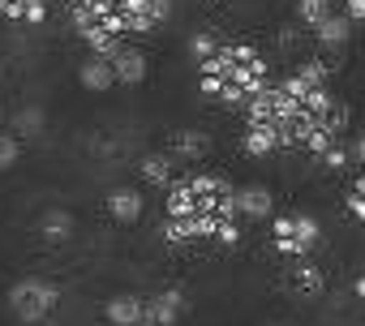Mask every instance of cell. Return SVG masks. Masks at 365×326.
Returning <instances> with one entry per match:
<instances>
[{"instance_id": "obj_14", "label": "cell", "mask_w": 365, "mask_h": 326, "mask_svg": "<svg viewBox=\"0 0 365 326\" xmlns=\"http://www.w3.org/2000/svg\"><path fill=\"white\" fill-rule=\"evenodd\" d=\"M314 35H318L322 48H344V43L352 39V22H348L344 14H331L322 26H314Z\"/></svg>"}, {"instance_id": "obj_16", "label": "cell", "mask_w": 365, "mask_h": 326, "mask_svg": "<svg viewBox=\"0 0 365 326\" xmlns=\"http://www.w3.org/2000/svg\"><path fill=\"white\" fill-rule=\"evenodd\" d=\"M348 120H352V112H348V103H344V99H331V107L322 112V120H318V125H322V129H327L331 137H344V129H348Z\"/></svg>"}, {"instance_id": "obj_15", "label": "cell", "mask_w": 365, "mask_h": 326, "mask_svg": "<svg viewBox=\"0 0 365 326\" xmlns=\"http://www.w3.org/2000/svg\"><path fill=\"white\" fill-rule=\"evenodd\" d=\"M327 18H331V0H297V22H301L305 31L322 26Z\"/></svg>"}, {"instance_id": "obj_6", "label": "cell", "mask_w": 365, "mask_h": 326, "mask_svg": "<svg viewBox=\"0 0 365 326\" xmlns=\"http://www.w3.org/2000/svg\"><path fill=\"white\" fill-rule=\"evenodd\" d=\"M142 211H146V198H142L138 189L120 185V189L108 194V215H112V224H138Z\"/></svg>"}, {"instance_id": "obj_21", "label": "cell", "mask_w": 365, "mask_h": 326, "mask_svg": "<svg viewBox=\"0 0 365 326\" xmlns=\"http://www.w3.org/2000/svg\"><path fill=\"white\" fill-rule=\"evenodd\" d=\"M318 159H322V168H327V172H344V168H348V142H335V146H327Z\"/></svg>"}, {"instance_id": "obj_23", "label": "cell", "mask_w": 365, "mask_h": 326, "mask_svg": "<svg viewBox=\"0 0 365 326\" xmlns=\"http://www.w3.org/2000/svg\"><path fill=\"white\" fill-rule=\"evenodd\" d=\"M335 142H344V137H331V133L318 125V129L305 137V150H309V154H322V150H327V146H335Z\"/></svg>"}, {"instance_id": "obj_19", "label": "cell", "mask_w": 365, "mask_h": 326, "mask_svg": "<svg viewBox=\"0 0 365 326\" xmlns=\"http://www.w3.org/2000/svg\"><path fill=\"white\" fill-rule=\"evenodd\" d=\"M327 73H331V65H322V61H305L301 69H297V78L309 86V90H318V86H327Z\"/></svg>"}, {"instance_id": "obj_22", "label": "cell", "mask_w": 365, "mask_h": 326, "mask_svg": "<svg viewBox=\"0 0 365 326\" xmlns=\"http://www.w3.org/2000/svg\"><path fill=\"white\" fill-rule=\"evenodd\" d=\"M18 154H22V142H18L14 133H5V129H0V172H5V168H14V163H18Z\"/></svg>"}, {"instance_id": "obj_13", "label": "cell", "mask_w": 365, "mask_h": 326, "mask_svg": "<svg viewBox=\"0 0 365 326\" xmlns=\"http://www.w3.org/2000/svg\"><path fill=\"white\" fill-rule=\"evenodd\" d=\"M138 172H142V181H146V185H155V189H168V185L176 181V163H172L168 154H146Z\"/></svg>"}, {"instance_id": "obj_9", "label": "cell", "mask_w": 365, "mask_h": 326, "mask_svg": "<svg viewBox=\"0 0 365 326\" xmlns=\"http://www.w3.org/2000/svg\"><path fill=\"white\" fill-rule=\"evenodd\" d=\"M35 228H39V236H43L48 245H65V241L73 236V228H78V224H73V215H69L65 206H48V211L39 215V224H35Z\"/></svg>"}, {"instance_id": "obj_7", "label": "cell", "mask_w": 365, "mask_h": 326, "mask_svg": "<svg viewBox=\"0 0 365 326\" xmlns=\"http://www.w3.org/2000/svg\"><path fill=\"white\" fill-rule=\"evenodd\" d=\"M207 150H211V142H207V133L202 129H180L176 137H172V146H168V159L176 163H198V159H207Z\"/></svg>"}, {"instance_id": "obj_10", "label": "cell", "mask_w": 365, "mask_h": 326, "mask_svg": "<svg viewBox=\"0 0 365 326\" xmlns=\"http://www.w3.org/2000/svg\"><path fill=\"white\" fill-rule=\"evenodd\" d=\"M103 317H108L112 326H142V296H133V292L112 296V300L103 305Z\"/></svg>"}, {"instance_id": "obj_25", "label": "cell", "mask_w": 365, "mask_h": 326, "mask_svg": "<svg viewBox=\"0 0 365 326\" xmlns=\"http://www.w3.org/2000/svg\"><path fill=\"white\" fill-rule=\"evenodd\" d=\"M339 5H344V18H348L352 26L365 18V0H339Z\"/></svg>"}, {"instance_id": "obj_2", "label": "cell", "mask_w": 365, "mask_h": 326, "mask_svg": "<svg viewBox=\"0 0 365 326\" xmlns=\"http://www.w3.org/2000/svg\"><path fill=\"white\" fill-rule=\"evenodd\" d=\"M61 305V288L43 275H26L9 288V309L26 322V326H43V317Z\"/></svg>"}, {"instance_id": "obj_4", "label": "cell", "mask_w": 365, "mask_h": 326, "mask_svg": "<svg viewBox=\"0 0 365 326\" xmlns=\"http://www.w3.org/2000/svg\"><path fill=\"white\" fill-rule=\"evenodd\" d=\"M288 288H292L301 300H318V296L327 292V275H322V266H318V262L301 258V262L292 266V275H288Z\"/></svg>"}, {"instance_id": "obj_20", "label": "cell", "mask_w": 365, "mask_h": 326, "mask_svg": "<svg viewBox=\"0 0 365 326\" xmlns=\"http://www.w3.org/2000/svg\"><path fill=\"white\" fill-rule=\"evenodd\" d=\"M344 211H348L356 224L365 219V181H361V177H356V181H352V189L344 194Z\"/></svg>"}, {"instance_id": "obj_8", "label": "cell", "mask_w": 365, "mask_h": 326, "mask_svg": "<svg viewBox=\"0 0 365 326\" xmlns=\"http://www.w3.org/2000/svg\"><path fill=\"white\" fill-rule=\"evenodd\" d=\"M108 65H112V78H116L120 86H142V82H146V56L133 52V48H120Z\"/></svg>"}, {"instance_id": "obj_17", "label": "cell", "mask_w": 365, "mask_h": 326, "mask_svg": "<svg viewBox=\"0 0 365 326\" xmlns=\"http://www.w3.org/2000/svg\"><path fill=\"white\" fill-rule=\"evenodd\" d=\"M35 137V133H43V107H22L18 112V120H14V137Z\"/></svg>"}, {"instance_id": "obj_18", "label": "cell", "mask_w": 365, "mask_h": 326, "mask_svg": "<svg viewBox=\"0 0 365 326\" xmlns=\"http://www.w3.org/2000/svg\"><path fill=\"white\" fill-rule=\"evenodd\" d=\"M220 52V39L211 35V31H198L194 39H190V56H194V65H202L207 56H215Z\"/></svg>"}, {"instance_id": "obj_24", "label": "cell", "mask_w": 365, "mask_h": 326, "mask_svg": "<svg viewBox=\"0 0 365 326\" xmlns=\"http://www.w3.org/2000/svg\"><path fill=\"white\" fill-rule=\"evenodd\" d=\"M146 18H150V26H163L172 18V0H146Z\"/></svg>"}, {"instance_id": "obj_5", "label": "cell", "mask_w": 365, "mask_h": 326, "mask_svg": "<svg viewBox=\"0 0 365 326\" xmlns=\"http://www.w3.org/2000/svg\"><path fill=\"white\" fill-rule=\"evenodd\" d=\"M237 215L241 219H271L275 215V194L267 185H245L237 189Z\"/></svg>"}, {"instance_id": "obj_3", "label": "cell", "mask_w": 365, "mask_h": 326, "mask_svg": "<svg viewBox=\"0 0 365 326\" xmlns=\"http://www.w3.org/2000/svg\"><path fill=\"white\" fill-rule=\"evenodd\" d=\"M185 313V292L180 288H163L159 296L142 300V326H176Z\"/></svg>"}, {"instance_id": "obj_12", "label": "cell", "mask_w": 365, "mask_h": 326, "mask_svg": "<svg viewBox=\"0 0 365 326\" xmlns=\"http://www.w3.org/2000/svg\"><path fill=\"white\" fill-rule=\"evenodd\" d=\"M245 154L250 159H267L279 150V137H275V125H245V137H241Z\"/></svg>"}, {"instance_id": "obj_1", "label": "cell", "mask_w": 365, "mask_h": 326, "mask_svg": "<svg viewBox=\"0 0 365 326\" xmlns=\"http://www.w3.org/2000/svg\"><path fill=\"white\" fill-rule=\"evenodd\" d=\"M271 245L275 253L301 262L322 245V228L309 211H284V215H271Z\"/></svg>"}, {"instance_id": "obj_11", "label": "cell", "mask_w": 365, "mask_h": 326, "mask_svg": "<svg viewBox=\"0 0 365 326\" xmlns=\"http://www.w3.org/2000/svg\"><path fill=\"white\" fill-rule=\"evenodd\" d=\"M78 82L86 86V90H95V95H103V90H112V65L103 61V56H86L82 65H78Z\"/></svg>"}, {"instance_id": "obj_26", "label": "cell", "mask_w": 365, "mask_h": 326, "mask_svg": "<svg viewBox=\"0 0 365 326\" xmlns=\"http://www.w3.org/2000/svg\"><path fill=\"white\" fill-rule=\"evenodd\" d=\"M348 163H356V168L365 163V137H352V146H348Z\"/></svg>"}]
</instances>
